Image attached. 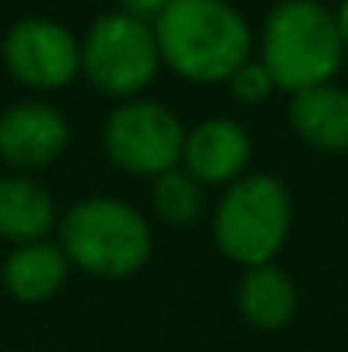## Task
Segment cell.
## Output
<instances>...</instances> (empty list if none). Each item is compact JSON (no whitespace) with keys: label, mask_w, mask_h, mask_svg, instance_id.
<instances>
[{"label":"cell","mask_w":348,"mask_h":352,"mask_svg":"<svg viewBox=\"0 0 348 352\" xmlns=\"http://www.w3.org/2000/svg\"><path fill=\"white\" fill-rule=\"evenodd\" d=\"M154 34L161 62L195 82H229L249 62V28L222 0H171L157 14Z\"/></svg>","instance_id":"obj_1"},{"label":"cell","mask_w":348,"mask_h":352,"mask_svg":"<svg viewBox=\"0 0 348 352\" xmlns=\"http://www.w3.org/2000/svg\"><path fill=\"white\" fill-rule=\"evenodd\" d=\"M345 45L318 0H280L263 31V65L273 82L287 93L325 86L342 65Z\"/></svg>","instance_id":"obj_2"},{"label":"cell","mask_w":348,"mask_h":352,"mask_svg":"<svg viewBox=\"0 0 348 352\" xmlns=\"http://www.w3.org/2000/svg\"><path fill=\"white\" fill-rule=\"evenodd\" d=\"M150 243L147 219L116 199L79 202L62 223L65 256L96 277L137 274L150 256Z\"/></svg>","instance_id":"obj_3"},{"label":"cell","mask_w":348,"mask_h":352,"mask_svg":"<svg viewBox=\"0 0 348 352\" xmlns=\"http://www.w3.org/2000/svg\"><path fill=\"white\" fill-rule=\"evenodd\" d=\"M290 233V195L270 175L239 178L216 209L219 250L246 267L270 263Z\"/></svg>","instance_id":"obj_4"},{"label":"cell","mask_w":348,"mask_h":352,"mask_svg":"<svg viewBox=\"0 0 348 352\" xmlns=\"http://www.w3.org/2000/svg\"><path fill=\"white\" fill-rule=\"evenodd\" d=\"M161 48L154 28L133 14H103L86 45H82V69L89 82L106 96H133L157 76Z\"/></svg>","instance_id":"obj_5"},{"label":"cell","mask_w":348,"mask_h":352,"mask_svg":"<svg viewBox=\"0 0 348 352\" xmlns=\"http://www.w3.org/2000/svg\"><path fill=\"white\" fill-rule=\"evenodd\" d=\"M106 151L130 175L161 178L185 157V130L178 117L157 103H126L113 110L103 130Z\"/></svg>","instance_id":"obj_6"},{"label":"cell","mask_w":348,"mask_h":352,"mask_svg":"<svg viewBox=\"0 0 348 352\" xmlns=\"http://www.w3.org/2000/svg\"><path fill=\"white\" fill-rule=\"evenodd\" d=\"M7 69L17 82L34 89H62L82 69V48L72 31L55 21H21L3 41Z\"/></svg>","instance_id":"obj_7"},{"label":"cell","mask_w":348,"mask_h":352,"mask_svg":"<svg viewBox=\"0 0 348 352\" xmlns=\"http://www.w3.org/2000/svg\"><path fill=\"white\" fill-rule=\"evenodd\" d=\"M69 144V123L45 103H21L0 117V157L17 168H41Z\"/></svg>","instance_id":"obj_8"},{"label":"cell","mask_w":348,"mask_h":352,"mask_svg":"<svg viewBox=\"0 0 348 352\" xmlns=\"http://www.w3.org/2000/svg\"><path fill=\"white\" fill-rule=\"evenodd\" d=\"M185 171L202 185L235 182L249 161L246 130L232 120H205L185 137Z\"/></svg>","instance_id":"obj_9"},{"label":"cell","mask_w":348,"mask_h":352,"mask_svg":"<svg viewBox=\"0 0 348 352\" xmlns=\"http://www.w3.org/2000/svg\"><path fill=\"white\" fill-rule=\"evenodd\" d=\"M290 123L311 147L348 151V93L328 82L294 93Z\"/></svg>","instance_id":"obj_10"},{"label":"cell","mask_w":348,"mask_h":352,"mask_svg":"<svg viewBox=\"0 0 348 352\" xmlns=\"http://www.w3.org/2000/svg\"><path fill=\"white\" fill-rule=\"evenodd\" d=\"M69 277V256L62 246H51L45 239L38 243H24L21 250H14L3 263V284L17 301H45L51 298Z\"/></svg>","instance_id":"obj_11"},{"label":"cell","mask_w":348,"mask_h":352,"mask_svg":"<svg viewBox=\"0 0 348 352\" xmlns=\"http://www.w3.org/2000/svg\"><path fill=\"white\" fill-rule=\"evenodd\" d=\"M239 311L246 315V322L253 329L277 332L294 318L297 291L280 267H273V263L249 267V274L239 284Z\"/></svg>","instance_id":"obj_12"},{"label":"cell","mask_w":348,"mask_h":352,"mask_svg":"<svg viewBox=\"0 0 348 352\" xmlns=\"http://www.w3.org/2000/svg\"><path fill=\"white\" fill-rule=\"evenodd\" d=\"M55 226V206L48 192L27 178H0V236L17 243H38Z\"/></svg>","instance_id":"obj_13"},{"label":"cell","mask_w":348,"mask_h":352,"mask_svg":"<svg viewBox=\"0 0 348 352\" xmlns=\"http://www.w3.org/2000/svg\"><path fill=\"white\" fill-rule=\"evenodd\" d=\"M154 212L167 226H192L205 212V192L202 182L181 168L164 171L154 182Z\"/></svg>","instance_id":"obj_14"},{"label":"cell","mask_w":348,"mask_h":352,"mask_svg":"<svg viewBox=\"0 0 348 352\" xmlns=\"http://www.w3.org/2000/svg\"><path fill=\"white\" fill-rule=\"evenodd\" d=\"M232 86V96L239 100V103H263L270 93H273V76L266 72V65L263 62H246V65H239L235 72H232L229 79Z\"/></svg>","instance_id":"obj_15"},{"label":"cell","mask_w":348,"mask_h":352,"mask_svg":"<svg viewBox=\"0 0 348 352\" xmlns=\"http://www.w3.org/2000/svg\"><path fill=\"white\" fill-rule=\"evenodd\" d=\"M123 7H126V14H133V17H157L171 0H119Z\"/></svg>","instance_id":"obj_16"},{"label":"cell","mask_w":348,"mask_h":352,"mask_svg":"<svg viewBox=\"0 0 348 352\" xmlns=\"http://www.w3.org/2000/svg\"><path fill=\"white\" fill-rule=\"evenodd\" d=\"M335 24H338V34H342V45L348 48V0H342L338 14H335Z\"/></svg>","instance_id":"obj_17"}]
</instances>
